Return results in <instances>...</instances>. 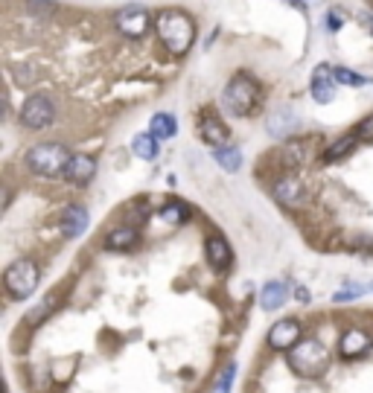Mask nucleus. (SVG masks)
<instances>
[{
	"label": "nucleus",
	"mask_w": 373,
	"mask_h": 393,
	"mask_svg": "<svg viewBox=\"0 0 373 393\" xmlns=\"http://www.w3.org/2000/svg\"><path fill=\"white\" fill-rule=\"evenodd\" d=\"M356 143H359L356 134L338 137L335 143H330V146L324 149V163H335V161H341V158H347V155L353 152V149H356Z\"/></svg>",
	"instance_id": "20"
},
{
	"label": "nucleus",
	"mask_w": 373,
	"mask_h": 393,
	"mask_svg": "<svg viewBox=\"0 0 373 393\" xmlns=\"http://www.w3.org/2000/svg\"><path fill=\"white\" fill-rule=\"evenodd\" d=\"M370 347H373V338L367 335L364 329H347L345 335H341V341H338V350H341V355H345V358H359Z\"/></svg>",
	"instance_id": "15"
},
{
	"label": "nucleus",
	"mask_w": 373,
	"mask_h": 393,
	"mask_svg": "<svg viewBox=\"0 0 373 393\" xmlns=\"http://www.w3.org/2000/svg\"><path fill=\"white\" fill-rule=\"evenodd\" d=\"M132 152H135L140 161H154V158H158V137H154L152 131L137 134V137L132 140Z\"/></svg>",
	"instance_id": "22"
},
{
	"label": "nucleus",
	"mask_w": 373,
	"mask_h": 393,
	"mask_svg": "<svg viewBox=\"0 0 373 393\" xmlns=\"http://www.w3.org/2000/svg\"><path fill=\"white\" fill-rule=\"evenodd\" d=\"M332 76H335V82H338V85H353V87L370 85V79L359 76V73H356V70H350V68H332Z\"/></svg>",
	"instance_id": "25"
},
{
	"label": "nucleus",
	"mask_w": 373,
	"mask_h": 393,
	"mask_svg": "<svg viewBox=\"0 0 373 393\" xmlns=\"http://www.w3.org/2000/svg\"><path fill=\"white\" fill-rule=\"evenodd\" d=\"M367 291V286H356V283H347L345 289H341V291H335V303H347V300H356V297H362Z\"/></svg>",
	"instance_id": "26"
},
{
	"label": "nucleus",
	"mask_w": 373,
	"mask_h": 393,
	"mask_svg": "<svg viewBox=\"0 0 373 393\" xmlns=\"http://www.w3.org/2000/svg\"><path fill=\"white\" fill-rule=\"evenodd\" d=\"M280 161H283L286 166H300V163L306 161V143L289 140L283 149H280Z\"/></svg>",
	"instance_id": "24"
},
{
	"label": "nucleus",
	"mask_w": 373,
	"mask_h": 393,
	"mask_svg": "<svg viewBox=\"0 0 373 393\" xmlns=\"http://www.w3.org/2000/svg\"><path fill=\"white\" fill-rule=\"evenodd\" d=\"M298 126H300V119H298L292 111H277V114H271V117H268V134H271V137H277V140L289 137Z\"/></svg>",
	"instance_id": "17"
},
{
	"label": "nucleus",
	"mask_w": 373,
	"mask_h": 393,
	"mask_svg": "<svg viewBox=\"0 0 373 393\" xmlns=\"http://www.w3.org/2000/svg\"><path fill=\"white\" fill-rule=\"evenodd\" d=\"M85 227H88V210L79 207V204H70L65 213H61V222H58L61 236H65V239H76V236L85 233Z\"/></svg>",
	"instance_id": "14"
},
{
	"label": "nucleus",
	"mask_w": 373,
	"mask_h": 393,
	"mask_svg": "<svg viewBox=\"0 0 373 393\" xmlns=\"http://www.w3.org/2000/svg\"><path fill=\"white\" fill-rule=\"evenodd\" d=\"M53 117H56V108H53V99L47 94H33L21 108V123L26 129H33V131L50 126Z\"/></svg>",
	"instance_id": "6"
},
{
	"label": "nucleus",
	"mask_w": 373,
	"mask_h": 393,
	"mask_svg": "<svg viewBox=\"0 0 373 393\" xmlns=\"http://www.w3.org/2000/svg\"><path fill=\"white\" fill-rule=\"evenodd\" d=\"M213 161L219 163L225 172H239L242 166V149L239 146H222V149H213Z\"/></svg>",
	"instance_id": "21"
},
{
	"label": "nucleus",
	"mask_w": 373,
	"mask_h": 393,
	"mask_svg": "<svg viewBox=\"0 0 373 393\" xmlns=\"http://www.w3.org/2000/svg\"><path fill=\"white\" fill-rule=\"evenodd\" d=\"M362 21L367 23V29H370V33H373V15H370V12H362Z\"/></svg>",
	"instance_id": "33"
},
{
	"label": "nucleus",
	"mask_w": 373,
	"mask_h": 393,
	"mask_svg": "<svg viewBox=\"0 0 373 393\" xmlns=\"http://www.w3.org/2000/svg\"><path fill=\"white\" fill-rule=\"evenodd\" d=\"M312 99L318 102V105H327V102H332L335 99V76H332V68H327V65H318L315 68V76H312Z\"/></svg>",
	"instance_id": "13"
},
{
	"label": "nucleus",
	"mask_w": 373,
	"mask_h": 393,
	"mask_svg": "<svg viewBox=\"0 0 373 393\" xmlns=\"http://www.w3.org/2000/svg\"><path fill=\"white\" fill-rule=\"evenodd\" d=\"M26 6L36 9V12H50L56 4H53V0H26Z\"/></svg>",
	"instance_id": "30"
},
{
	"label": "nucleus",
	"mask_w": 373,
	"mask_h": 393,
	"mask_svg": "<svg viewBox=\"0 0 373 393\" xmlns=\"http://www.w3.org/2000/svg\"><path fill=\"white\" fill-rule=\"evenodd\" d=\"M257 102H260V87L248 73H236L222 90V105L233 117H248Z\"/></svg>",
	"instance_id": "4"
},
{
	"label": "nucleus",
	"mask_w": 373,
	"mask_h": 393,
	"mask_svg": "<svg viewBox=\"0 0 373 393\" xmlns=\"http://www.w3.org/2000/svg\"><path fill=\"white\" fill-rule=\"evenodd\" d=\"M158 216H161V222H164V225L178 227V225H184V222H190L193 210H190V204H184V201L172 198V201H167V204L158 210Z\"/></svg>",
	"instance_id": "18"
},
{
	"label": "nucleus",
	"mask_w": 373,
	"mask_h": 393,
	"mask_svg": "<svg viewBox=\"0 0 373 393\" xmlns=\"http://www.w3.org/2000/svg\"><path fill=\"white\" fill-rule=\"evenodd\" d=\"M286 361L300 379H321L330 367V350L318 338H300L286 352Z\"/></svg>",
	"instance_id": "2"
},
{
	"label": "nucleus",
	"mask_w": 373,
	"mask_h": 393,
	"mask_svg": "<svg viewBox=\"0 0 373 393\" xmlns=\"http://www.w3.org/2000/svg\"><path fill=\"white\" fill-rule=\"evenodd\" d=\"M154 29H158L164 47L169 53H175V55L186 53L196 41V23H193L190 15L181 12V9H164L158 15V21H154Z\"/></svg>",
	"instance_id": "1"
},
{
	"label": "nucleus",
	"mask_w": 373,
	"mask_h": 393,
	"mask_svg": "<svg viewBox=\"0 0 373 393\" xmlns=\"http://www.w3.org/2000/svg\"><path fill=\"white\" fill-rule=\"evenodd\" d=\"M289 300V286L283 283V280H271V283H266L263 286V291H260V306L266 309V312H277L280 306H283Z\"/></svg>",
	"instance_id": "16"
},
{
	"label": "nucleus",
	"mask_w": 373,
	"mask_h": 393,
	"mask_svg": "<svg viewBox=\"0 0 373 393\" xmlns=\"http://www.w3.org/2000/svg\"><path fill=\"white\" fill-rule=\"evenodd\" d=\"M233 379H236V365H228V367L222 370V379L216 382V390H213V393H231Z\"/></svg>",
	"instance_id": "28"
},
{
	"label": "nucleus",
	"mask_w": 373,
	"mask_h": 393,
	"mask_svg": "<svg viewBox=\"0 0 373 393\" xmlns=\"http://www.w3.org/2000/svg\"><path fill=\"white\" fill-rule=\"evenodd\" d=\"M70 158L73 155L68 152V146H61V143H38V146H33L26 152L23 163H26L29 172L38 175V178H56V175L65 172Z\"/></svg>",
	"instance_id": "3"
},
{
	"label": "nucleus",
	"mask_w": 373,
	"mask_h": 393,
	"mask_svg": "<svg viewBox=\"0 0 373 393\" xmlns=\"http://www.w3.org/2000/svg\"><path fill=\"white\" fill-rule=\"evenodd\" d=\"M359 140H373V114H367L362 123L356 126V131H353Z\"/></svg>",
	"instance_id": "29"
},
{
	"label": "nucleus",
	"mask_w": 373,
	"mask_h": 393,
	"mask_svg": "<svg viewBox=\"0 0 373 393\" xmlns=\"http://www.w3.org/2000/svg\"><path fill=\"white\" fill-rule=\"evenodd\" d=\"M149 131H152L154 137H158V140H169V137H175L178 123H175V117H172V114H158V117H152Z\"/></svg>",
	"instance_id": "23"
},
{
	"label": "nucleus",
	"mask_w": 373,
	"mask_h": 393,
	"mask_svg": "<svg viewBox=\"0 0 373 393\" xmlns=\"http://www.w3.org/2000/svg\"><path fill=\"white\" fill-rule=\"evenodd\" d=\"M300 338H303V332H300V323H298L295 318L277 321V323L268 329V347H271V350H283V352H289Z\"/></svg>",
	"instance_id": "8"
},
{
	"label": "nucleus",
	"mask_w": 373,
	"mask_h": 393,
	"mask_svg": "<svg viewBox=\"0 0 373 393\" xmlns=\"http://www.w3.org/2000/svg\"><path fill=\"white\" fill-rule=\"evenodd\" d=\"M327 23H330V33H338V29H341V15L338 12H330L327 15Z\"/></svg>",
	"instance_id": "31"
},
{
	"label": "nucleus",
	"mask_w": 373,
	"mask_h": 393,
	"mask_svg": "<svg viewBox=\"0 0 373 393\" xmlns=\"http://www.w3.org/2000/svg\"><path fill=\"white\" fill-rule=\"evenodd\" d=\"M137 245V230L135 227H114L105 236V251H132Z\"/></svg>",
	"instance_id": "19"
},
{
	"label": "nucleus",
	"mask_w": 373,
	"mask_h": 393,
	"mask_svg": "<svg viewBox=\"0 0 373 393\" xmlns=\"http://www.w3.org/2000/svg\"><path fill=\"white\" fill-rule=\"evenodd\" d=\"M56 297H58V294H47V297L41 300V306L29 312V318H26V321H29V323H38L44 315H50V312H53V306H56Z\"/></svg>",
	"instance_id": "27"
},
{
	"label": "nucleus",
	"mask_w": 373,
	"mask_h": 393,
	"mask_svg": "<svg viewBox=\"0 0 373 393\" xmlns=\"http://www.w3.org/2000/svg\"><path fill=\"white\" fill-rule=\"evenodd\" d=\"M274 198L280 204H286L289 210H298L306 201V190H303V184L295 175H286V178H280L277 184H274Z\"/></svg>",
	"instance_id": "10"
},
{
	"label": "nucleus",
	"mask_w": 373,
	"mask_h": 393,
	"mask_svg": "<svg viewBox=\"0 0 373 393\" xmlns=\"http://www.w3.org/2000/svg\"><path fill=\"white\" fill-rule=\"evenodd\" d=\"M117 29L129 38H143L149 33V12L143 6H122L117 12Z\"/></svg>",
	"instance_id": "7"
},
{
	"label": "nucleus",
	"mask_w": 373,
	"mask_h": 393,
	"mask_svg": "<svg viewBox=\"0 0 373 393\" xmlns=\"http://www.w3.org/2000/svg\"><path fill=\"white\" fill-rule=\"evenodd\" d=\"M204 254H207V265H210L213 271H219V274H222V271H228V265H231V259H233V251H231V245H228V239L219 236V233L207 236Z\"/></svg>",
	"instance_id": "9"
},
{
	"label": "nucleus",
	"mask_w": 373,
	"mask_h": 393,
	"mask_svg": "<svg viewBox=\"0 0 373 393\" xmlns=\"http://www.w3.org/2000/svg\"><path fill=\"white\" fill-rule=\"evenodd\" d=\"M4 286L12 294V300H26L38 289V265L33 259H15L4 271Z\"/></svg>",
	"instance_id": "5"
},
{
	"label": "nucleus",
	"mask_w": 373,
	"mask_h": 393,
	"mask_svg": "<svg viewBox=\"0 0 373 393\" xmlns=\"http://www.w3.org/2000/svg\"><path fill=\"white\" fill-rule=\"evenodd\" d=\"M93 175H97V163H93V158H88V155H73L65 166V178L73 187H88Z\"/></svg>",
	"instance_id": "11"
},
{
	"label": "nucleus",
	"mask_w": 373,
	"mask_h": 393,
	"mask_svg": "<svg viewBox=\"0 0 373 393\" xmlns=\"http://www.w3.org/2000/svg\"><path fill=\"white\" fill-rule=\"evenodd\" d=\"M367 291H373V283H370V286H367Z\"/></svg>",
	"instance_id": "34"
},
{
	"label": "nucleus",
	"mask_w": 373,
	"mask_h": 393,
	"mask_svg": "<svg viewBox=\"0 0 373 393\" xmlns=\"http://www.w3.org/2000/svg\"><path fill=\"white\" fill-rule=\"evenodd\" d=\"M199 131H201V140H204L207 146H213V149H222V146H228V140H231L228 126H225L216 114H204V117H201Z\"/></svg>",
	"instance_id": "12"
},
{
	"label": "nucleus",
	"mask_w": 373,
	"mask_h": 393,
	"mask_svg": "<svg viewBox=\"0 0 373 393\" xmlns=\"http://www.w3.org/2000/svg\"><path fill=\"white\" fill-rule=\"evenodd\" d=\"M295 297L300 300V303H309V300H312V294H309L306 286H298V289H295Z\"/></svg>",
	"instance_id": "32"
}]
</instances>
